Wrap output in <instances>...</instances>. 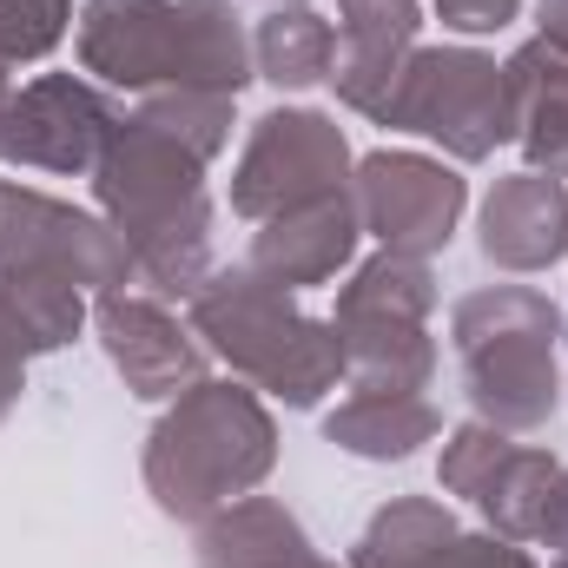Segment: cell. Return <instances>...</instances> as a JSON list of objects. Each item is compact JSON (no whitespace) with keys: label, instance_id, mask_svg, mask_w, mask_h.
I'll list each match as a JSON object with an SVG mask.
<instances>
[{"label":"cell","instance_id":"6da1fadb","mask_svg":"<svg viewBox=\"0 0 568 568\" xmlns=\"http://www.w3.org/2000/svg\"><path fill=\"white\" fill-rule=\"evenodd\" d=\"M93 205L120 232L133 284L152 297H185L212 278V199H205V159L152 120L126 113L93 165Z\"/></svg>","mask_w":568,"mask_h":568},{"label":"cell","instance_id":"7a4b0ae2","mask_svg":"<svg viewBox=\"0 0 568 568\" xmlns=\"http://www.w3.org/2000/svg\"><path fill=\"white\" fill-rule=\"evenodd\" d=\"M278 469V417L239 377H199L165 404L140 456L145 496L172 523H205Z\"/></svg>","mask_w":568,"mask_h":568},{"label":"cell","instance_id":"3957f363","mask_svg":"<svg viewBox=\"0 0 568 568\" xmlns=\"http://www.w3.org/2000/svg\"><path fill=\"white\" fill-rule=\"evenodd\" d=\"M185 324L265 404L317 410L344 384V337H337V324L297 311V297L284 284L258 278L252 265L212 272V278L192 291V317Z\"/></svg>","mask_w":568,"mask_h":568},{"label":"cell","instance_id":"277c9868","mask_svg":"<svg viewBox=\"0 0 568 568\" xmlns=\"http://www.w3.org/2000/svg\"><path fill=\"white\" fill-rule=\"evenodd\" d=\"M449 344L463 364V397L476 424H496L509 436L542 429L556 410V344H562V311L536 284H483L456 297L449 311Z\"/></svg>","mask_w":568,"mask_h":568},{"label":"cell","instance_id":"5b68a950","mask_svg":"<svg viewBox=\"0 0 568 568\" xmlns=\"http://www.w3.org/2000/svg\"><path fill=\"white\" fill-rule=\"evenodd\" d=\"M377 126L443 145L456 165H483L496 145L516 140L509 73L483 47H417Z\"/></svg>","mask_w":568,"mask_h":568},{"label":"cell","instance_id":"8992f818","mask_svg":"<svg viewBox=\"0 0 568 568\" xmlns=\"http://www.w3.org/2000/svg\"><path fill=\"white\" fill-rule=\"evenodd\" d=\"M126 113L87 73H40L0 93V165L93 179L100 152Z\"/></svg>","mask_w":568,"mask_h":568},{"label":"cell","instance_id":"52a82bcc","mask_svg":"<svg viewBox=\"0 0 568 568\" xmlns=\"http://www.w3.org/2000/svg\"><path fill=\"white\" fill-rule=\"evenodd\" d=\"M351 140L331 113L317 106H272L265 120H252V140L232 165V212L265 225L284 205H304L317 192L351 185Z\"/></svg>","mask_w":568,"mask_h":568},{"label":"cell","instance_id":"ba28073f","mask_svg":"<svg viewBox=\"0 0 568 568\" xmlns=\"http://www.w3.org/2000/svg\"><path fill=\"white\" fill-rule=\"evenodd\" d=\"M0 272H60L100 297L133 284V258L100 212L0 179Z\"/></svg>","mask_w":568,"mask_h":568},{"label":"cell","instance_id":"9c48e42d","mask_svg":"<svg viewBox=\"0 0 568 568\" xmlns=\"http://www.w3.org/2000/svg\"><path fill=\"white\" fill-rule=\"evenodd\" d=\"M351 199H357L364 232L384 252L436 258V252H449V239L463 225L469 185H463V172L449 159H429V152H371V159L351 165Z\"/></svg>","mask_w":568,"mask_h":568},{"label":"cell","instance_id":"30bf717a","mask_svg":"<svg viewBox=\"0 0 568 568\" xmlns=\"http://www.w3.org/2000/svg\"><path fill=\"white\" fill-rule=\"evenodd\" d=\"M93 331H100V351L106 364L120 371V384L140 397V404H172L179 390H192L205 377V344L199 331L152 291H100L93 297Z\"/></svg>","mask_w":568,"mask_h":568},{"label":"cell","instance_id":"8fae6325","mask_svg":"<svg viewBox=\"0 0 568 568\" xmlns=\"http://www.w3.org/2000/svg\"><path fill=\"white\" fill-rule=\"evenodd\" d=\"M417 47H424V0H337V60H331L337 100L364 120H384Z\"/></svg>","mask_w":568,"mask_h":568},{"label":"cell","instance_id":"7c38bea8","mask_svg":"<svg viewBox=\"0 0 568 568\" xmlns=\"http://www.w3.org/2000/svg\"><path fill=\"white\" fill-rule=\"evenodd\" d=\"M73 40L87 80L113 93H159L179 53V0H87Z\"/></svg>","mask_w":568,"mask_h":568},{"label":"cell","instance_id":"4fadbf2b","mask_svg":"<svg viewBox=\"0 0 568 568\" xmlns=\"http://www.w3.org/2000/svg\"><path fill=\"white\" fill-rule=\"evenodd\" d=\"M357 239H364V219H357V199L351 185L337 192H317L304 205H284L278 219H265L252 232V272L258 278L284 284V291H304V284H331L357 265Z\"/></svg>","mask_w":568,"mask_h":568},{"label":"cell","instance_id":"5bb4252c","mask_svg":"<svg viewBox=\"0 0 568 568\" xmlns=\"http://www.w3.org/2000/svg\"><path fill=\"white\" fill-rule=\"evenodd\" d=\"M476 239H483V258L496 272H549L568 258V179L549 172H509L489 185L483 212H476Z\"/></svg>","mask_w":568,"mask_h":568},{"label":"cell","instance_id":"9a60e30c","mask_svg":"<svg viewBox=\"0 0 568 568\" xmlns=\"http://www.w3.org/2000/svg\"><path fill=\"white\" fill-rule=\"evenodd\" d=\"M443 436V417L424 390H351L324 410V443L357 463H410L424 443Z\"/></svg>","mask_w":568,"mask_h":568},{"label":"cell","instance_id":"2e32d148","mask_svg":"<svg viewBox=\"0 0 568 568\" xmlns=\"http://www.w3.org/2000/svg\"><path fill=\"white\" fill-rule=\"evenodd\" d=\"M509 106H516V145L529 159V172L568 179V53L523 40L509 60Z\"/></svg>","mask_w":568,"mask_h":568},{"label":"cell","instance_id":"e0dca14e","mask_svg":"<svg viewBox=\"0 0 568 568\" xmlns=\"http://www.w3.org/2000/svg\"><path fill=\"white\" fill-rule=\"evenodd\" d=\"M252 80H258L252 27L239 20V7L232 0H179V53H172V80L165 87L239 100Z\"/></svg>","mask_w":568,"mask_h":568},{"label":"cell","instance_id":"ac0fdd59","mask_svg":"<svg viewBox=\"0 0 568 568\" xmlns=\"http://www.w3.org/2000/svg\"><path fill=\"white\" fill-rule=\"evenodd\" d=\"M297 556H311V536L278 496H239L192 529L199 568H291Z\"/></svg>","mask_w":568,"mask_h":568},{"label":"cell","instance_id":"d6986e66","mask_svg":"<svg viewBox=\"0 0 568 568\" xmlns=\"http://www.w3.org/2000/svg\"><path fill=\"white\" fill-rule=\"evenodd\" d=\"M429 311H436V272H429V258L377 245L364 265L344 272L331 324H429Z\"/></svg>","mask_w":568,"mask_h":568},{"label":"cell","instance_id":"ffe728a7","mask_svg":"<svg viewBox=\"0 0 568 568\" xmlns=\"http://www.w3.org/2000/svg\"><path fill=\"white\" fill-rule=\"evenodd\" d=\"M556 483H562V463H556L549 449H536V443H516V449L496 463V476L483 483V496H476L469 509L489 523V536L529 549V542L542 536V523H549Z\"/></svg>","mask_w":568,"mask_h":568},{"label":"cell","instance_id":"44dd1931","mask_svg":"<svg viewBox=\"0 0 568 568\" xmlns=\"http://www.w3.org/2000/svg\"><path fill=\"white\" fill-rule=\"evenodd\" d=\"M337 60V27L317 7H272L252 27V67L258 80H272L278 93H311L331 80Z\"/></svg>","mask_w":568,"mask_h":568},{"label":"cell","instance_id":"7402d4cb","mask_svg":"<svg viewBox=\"0 0 568 568\" xmlns=\"http://www.w3.org/2000/svg\"><path fill=\"white\" fill-rule=\"evenodd\" d=\"M344 390H429L436 337L429 324H337Z\"/></svg>","mask_w":568,"mask_h":568},{"label":"cell","instance_id":"603a6c76","mask_svg":"<svg viewBox=\"0 0 568 568\" xmlns=\"http://www.w3.org/2000/svg\"><path fill=\"white\" fill-rule=\"evenodd\" d=\"M456 536H463V523L449 516V503H436V496H397V503H384L357 529L351 568H429Z\"/></svg>","mask_w":568,"mask_h":568},{"label":"cell","instance_id":"cb8c5ba5","mask_svg":"<svg viewBox=\"0 0 568 568\" xmlns=\"http://www.w3.org/2000/svg\"><path fill=\"white\" fill-rule=\"evenodd\" d=\"M0 304L13 311V324L27 331L33 357H53L80 337V324L93 317L87 291L60 272H0Z\"/></svg>","mask_w":568,"mask_h":568},{"label":"cell","instance_id":"d4e9b609","mask_svg":"<svg viewBox=\"0 0 568 568\" xmlns=\"http://www.w3.org/2000/svg\"><path fill=\"white\" fill-rule=\"evenodd\" d=\"M140 120H152L159 133H172L179 145H192L205 165L232 145V100H225V93L159 87V93H140Z\"/></svg>","mask_w":568,"mask_h":568},{"label":"cell","instance_id":"484cf974","mask_svg":"<svg viewBox=\"0 0 568 568\" xmlns=\"http://www.w3.org/2000/svg\"><path fill=\"white\" fill-rule=\"evenodd\" d=\"M73 27V0H0V93L20 67H40Z\"/></svg>","mask_w":568,"mask_h":568},{"label":"cell","instance_id":"4316f807","mask_svg":"<svg viewBox=\"0 0 568 568\" xmlns=\"http://www.w3.org/2000/svg\"><path fill=\"white\" fill-rule=\"evenodd\" d=\"M516 449V436L496 424H456L443 436V456H436V483H443V496H463V503H476L483 496V483L496 476V463Z\"/></svg>","mask_w":568,"mask_h":568},{"label":"cell","instance_id":"83f0119b","mask_svg":"<svg viewBox=\"0 0 568 568\" xmlns=\"http://www.w3.org/2000/svg\"><path fill=\"white\" fill-rule=\"evenodd\" d=\"M429 13L463 40H489V33L523 20V0H429Z\"/></svg>","mask_w":568,"mask_h":568},{"label":"cell","instance_id":"f1b7e54d","mask_svg":"<svg viewBox=\"0 0 568 568\" xmlns=\"http://www.w3.org/2000/svg\"><path fill=\"white\" fill-rule=\"evenodd\" d=\"M429 568H542V562H536L523 542H503V536L483 529V536H456Z\"/></svg>","mask_w":568,"mask_h":568},{"label":"cell","instance_id":"f546056e","mask_svg":"<svg viewBox=\"0 0 568 568\" xmlns=\"http://www.w3.org/2000/svg\"><path fill=\"white\" fill-rule=\"evenodd\" d=\"M27 364H33V344H27V331L13 324V311L0 304V424L20 410V397H27Z\"/></svg>","mask_w":568,"mask_h":568},{"label":"cell","instance_id":"4dcf8cb0","mask_svg":"<svg viewBox=\"0 0 568 568\" xmlns=\"http://www.w3.org/2000/svg\"><path fill=\"white\" fill-rule=\"evenodd\" d=\"M536 40L556 47V53H568V0H542V7H536Z\"/></svg>","mask_w":568,"mask_h":568},{"label":"cell","instance_id":"1f68e13d","mask_svg":"<svg viewBox=\"0 0 568 568\" xmlns=\"http://www.w3.org/2000/svg\"><path fill=\"white\" fill-rule=\"evenodd\" d=\"M291 568H337V562H331V556H317V549H311V556H297V562H291Z\"/></svg>","mask_w":568,"mask_h":568},{"label":"cell","instance_id":"d6a6232c","mask_svg":"<svg viewBox=\"0 0 568 568\" xmlns=\"http://www.w3.org/2000/svg\"><path fill=\"white\" fill-rule=\"evenodd\" d=\"M265 7H311V0H265Z\"/></svg>","mask_w":568,"mask_h":568},{"label":"cell","instance_id":"836d02e7","mask_svg":"<svg viewBox=\"0 0 568 568\" xmlns=\"http://www.w3.org/2000/svg\"><path fill=\"white\" fill-rule=\"evenodd\" d=\"M549 568H568V556H549Z\"/></svg>","mask_w":568,"mask_h":568}]
</instances>
